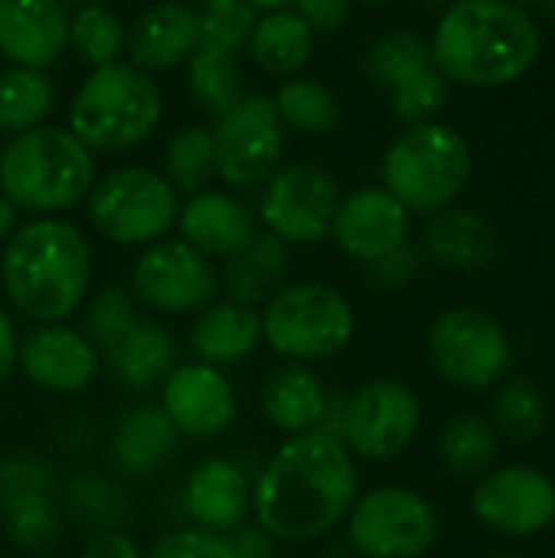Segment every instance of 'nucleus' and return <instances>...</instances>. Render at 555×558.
I'll list each match as a JSON object with an SVG mask.
<instances>
[{
    "mask_svg": "<svg viewBox=\"0 0 555 558\" xmlns=\"http://www.w3.org/2000/svg\"><path fill=\"white\" fill-rule=\"evenodd\" d=\"M26 494H56V477L46 461L39 458H10L0 461V510L10 500Z\"/></svg>",
    "mask_w": 555,
    "mask_h": 558,
    "instance_id": "42",
    "label": "nucleus"
},
{
    "mask_svg": "<svg viewBox=\"0 0 555 558\" xmlns=\"http://www.w3.org/2000/svg\"><path fill=\"white\" fill-rule=\"evenodd\" d=\"M553 255H555V252H553Z\"/></svg>",
    "mask_w": 555,
    "mask_h": 558,
    "instance_id": "53",
    "label": "nucleus"
},
{
    "mask_svg": "<svg viewBox=\"0 0 555 558\" xmlns=\"http://www.w3.org/2000/svg\"><path fill=\"white\" fill-rule=\"evenodd\" d=\"M16 366L39 389L82 392L98 373V353L79 330L43 324L16 343Z\"/></svg>",
    "mask_w": 555,
    "mask_h": 558,
    "instance_id": "17",
    "label": "nucleus"
},
{
    "mask_svg": "<svg viewBox=\"0 0 555 558\" xmlns=\"http://www.w3.org/2000/svg\"><path fill=\"white\" fill-rule=\"evenodd\" d=\"M353 330L350 301L321 281L281 288L262 314V337L288 363L330 360L353 340Z\"/></svg>",
    "mask_w": 555,
    "mask_h": 558,
    "instance_id": "7",
    "label": "nucleus"
},
{
    "mask_svg": "<svg viewBox=\"0 0 555 558\" xmlns=\"http://www.w3.org/2000/svg\"><path fill=\"white\" fill-rule=\"evenodd\" d=\"M69 500L75 507V513L82 517H98V520H111L118 513V490L105 481H75L69 490Z\"/></svg>",
    "mask_w": 555,
    "mask_h": 558,
    "instance_id": "44",
    "label": "nucleus"
},
{
    "mask_svg": "<svg viewBox=\"0 0 555 558\" xmlns=\"http://www.w3.org/2000/svg\"><path fill=\"white\" fill-rule=\"evenodd\" d=\"M69 43L75 46L79 59L101 69V65L118 62V56L128 43V29L114 10L88 3L69 16Z\"/></svg>",
    "mask_w": 555,
    "mask_h": 558,
    "instance_id": "37",
    "label": "nucleus"
},
{
    "mask_svg": "<svg viewBox=\"0 0 555 558\" xmlns=\"http://www.w3.org/2000/svg\"><path fill=\"white\" fill-rule=\"evenodd\" d=\"M429 255L445 268L478 271L500 258L497 226L474 209H442L425 229Z\"/></svg>",
    "mask_w": 555,
    "mask_h": 558,
    "instance_id": "23",
    "label": "nucleus"
},
{
    "mask_svg": "<svg viewBox=\"0 0 555 558\" xmlns=\"http://www.w3.org/2000/svg\"><path fill=\"white\" fill-rule=\"evenodd\" d=\"M432 65H435L432 46L412 29H389V33L376 36L363 56V72L386 95H393L399 85L412 82L415 75H422Z\"/></svg>",
    "mask_w": 555,
    "mask_h": 558,
    "instance_id": "30",
    "label": "nucleus"
},
{
    "mask_svg": "<svg viewBox=\"0 0 555 558\" xmlns=\"http://www.w3.org/2000/svg\"><path fill=\"white\" fill-rule=\"evenodd\" d=\"M236 558H275V543L258 526H239L229 539Z\"/></svg>",
    "mask_w": 555,
    "mask_h": 558,
    "instance_id": "47",
    "label": "nucleus"
},
{
    "mask_svg": "<svg viewBox=\"0 0 555 558\" xmlns=\"http://www.w3.org/2000/svg\"><path fill=\"white\" fill-rule=\"evenodd\" d=\"M3 288L20 314L59 324L82 304L92 281V248L65 219H33L16 229L0 262Z\"/></svg>",
    "mask_w": 555,
    "mask_h": 558,
    "instance_id": "3",
    "label": "nucleus"
},
{
    "mask_svg": "<svg viewBox=\"0 0 555 558\" xmlns=\"http://www.w3.org/2000/svg\"><path fill=\"white\" fill-rule=\"evenodd\" d=\"M500 558H523V556H500Z\"/></svg>",
    "mask_w": 555,
    "mask_h": 558,
    "instance_id": "52",
    "label": "nucleus"
},
{
    "mask_svg": "<svg viewBox=\"0 0 555 558\" xmlns=\"http://www.w3.org/2000/svg\"><path fill=\"white\" fill-rule=\"evenodd\" d=\"M164 111L157 82L131 62L95 69L72 98L69 131L88 150H131L150 137Z\"/></svg>",
    "mask_w": 555,
    "mask_h": 558,
    "instance_id": "5",
    "label": "nucleus"
},
{
    "mask_svg": "<svg viewBox=\"0 0 555 558\" xmlns=\"http://www.w3.org/2000/svg\"><path fill=\"white\" fill-rule=\"evenodd\" d=\"M183 242L203 252L206 258H229L252 239V216L239 199L219 190L193 193L177 213Z\"/></svg>",
    "mask_w": 555,
    "mask_h": 558,
    "instance_id": "22",
    "label": "nucleus"
},
{
    "mask_svg": "<svg viewBox=\"0 0 555 558\" xmlns=\"http://www.w3.org/2000/svg\"><path fill=\"white\" fill-rule=\"evenodd\" d=\"M164 163H167V183L173 190L203 193V186L216 173V141H213V128L190 124V128L177 131L170 137V144H167Z\"/></svg>",
    "mask_w": 555,
    "mask_h": 558,
    "instance_id": "36",
    "label": "nucleus"
},
{
    "mask_svg": "<svg viewBox=\"0 0 555 558\" xmlns=\"http://www.w3.org/2000/svg\"><path fill=\"white\" fill-rule=\"evenodd\" d=\"M314 49V29L294 7H272L258 13V23L249 36L252 62L268 75H294Z\"/></svg>",
    "mask_w": 555,
    "mask_h": 558,
    "instance_id": "28",
    "label": "nucleus"
},
{
    "mask_svg": "<svg viewBox=\"0 0 555 558\" xmlns=\"http://www.w3.org/2000/svg\"><path fill=\"white\" fill-rule=\"evenodd\" d=\"M0 517L7 520V533L13 543L26 549H46L59 539V510L52 494H26L20 500H10Z\"/></svg>",
    "mask_w": 555,
    "mask_h": 558,
    "instance_id": "39",
    "label": "nucleus"
},
{
    "mask_svg": "<svg viewBox=\"0 0 555 558\" xmlns=\"http://www.w3.org/2000/svg\"><path fill=\"white\" fill-rule=\"evenodd\" d=\"M294 10L304 16V23L311 29H324V33H334L350 20V3H343V0H311Z\"/></svg>",
    "mask_w": 555,
    "mask_h": 558,
    "instance_id": "46",
    "label": "nucleus"
},
{
    "mask_svg": "<svg viewBox=\"0 0 555 558\" xmlns=\"http://www.w3.org/2000/svg\"><path fill=\"white\" fill-rule=\"evenodd\" d=\"M216 173L229 186H252L275 177L285 150V124L268 95H245L216 128Z\"/></svg>",
    "mask_w": 555,
    "mask_h": 558,
    "instance_id": "13",
    "label": "nucleus"
},
{
    "mask_svg": "<svg viewBox=\"0 0 555 558\" xmlns=\"http://www.w3.org/2000/svg\"><path fill=\"white\" fill-rule=\"evenodd\" d=\"M288 248L272 232H252V239L226 258V294L232 304L255 307L272 301L285 288Z\"/></svg>",
    "mask_w": 555,
    "mask_h": 558,
    "instance_id": "26",
    "label": "nucleus"
},
{
    "mask_svg": "<svg viewBox=\"0 0 555 558\" xmlns=\"http://www.w3.org/2000/svg\"><path fill=\"white\" fill-rule=\"evenodd\" d=\"M533 10H536V13H543V16H550V20H555V0H543V3H533Z\"/></svg>",
    "mask_w": 555,
    "mask_h": 558,
    "instance_id": "51",
    "label": "nucleus"
},
{
    "mask_svg": "<svg viewBox=\"0 0 555 558\" xmlns=\"http://www.w3.org/2000/svg\"><path fill=\"white\" fill-rule=\"evenodd\" d=\"M448 98V78L438 72V65L425 69L422 75H415L412 82L399 85L393 95H389V105H393V114L406 124H425Z\"/></svg>",
    "mask_w": 555,
    "mask_h": 558,
    "instance_id": "41",
    "label": "nucleus"
},
{
    "mask_svg": "<svg viewBox=\"0 0 555 558\" xmlns=\"http://www.w3.org/2000/svg\"><path fill=\"white\" fill-rule=\"evenodd\" d=\"M177 432L193 438H216L229 428L236 415V392L229 379L206 363L173 366L164 379V405Z\"/></svg>",
    "mask_w": 555,
    "mask_h": 558,
    "instance_id": "18",
    "label": "nucleus"
},
{
    "mask_svg": "<svg viewBox=\"0 0 555 558\" xmlns=\"http://www.w3.org/2000/svg\"><path fill=\"white\" fill-rule=\"evenodd\" d=\"M357 504L350 451L330 432L294 435L275 451L252 490L258 530L272 539L307 543L330 533Z\"/></svg>",
    "mask_w": 555,
    "mask_h": 558,
    "instance_id": "1",
    "label": "nucleus"
},
{
    "mask_svg": "<svg viewBox=\"0 0 555 558\" xmlns=\"http://www.w3.org/2000/svg\"><path fill=\"white\" fill-rule=\"evenodd\" d=\"M56 101V88L46 72L7 69L0 72V131L26 134L39 128Z\"/></svg>",
    "mask_w": 555,
    "mask_h": 558,
    "instance_id": "34",
    "label": "nucleus"
},
{
    "mask_svg": "<svg viewBox=\"0 0 555 558\" xmlns=\"http://www.w3.org/2000/svg\"><path fill=\"white\" fill-rule=\"evenodd\" d=\"M340 190L330 170L317 163L281 167L262 196V219L268 232L291 245L324 242L334 229Z\"/></svg>",
    "mask_w": 555,
    "mask_h": 558,
    "instance_id": "12",
    "label": "nucleus"
},
{
    "mask_svg": "<svg viewBox=\"0 0 555 558\" xmlns=\"http://www.w3.org/2000/svg\"><path fill=\"white\" fill-rule=\"evenodd\" d=\"M415 271H419V252L402 245L399 252H393V255H386L379 262H370L366 265V281L376 284L379 291H389V288L406 284Z\"/></svg>",
    "mask_w": 555,
    "mask_h": 558,
    "instance_id": "45",
    "label": "nucleus"
},
{
    "mask_svg": "<svg viewBox=\"0 0 555 558\" xmlns=\"http://www.w3.org/2000/svg\"><path fill=\"white\" fill-rule=\"evenodd\" d=\"M147 558H236L226 536L206 530H173L154 543Z\"/></svg>",
    "mask_w": 555,
    "mask_h": 558,
    "instance_id": "43",
    "label": "nucleus"
},
{
    "mask_svg": "<svg viewBox=\"0 0 555 558\" xmlns=\"http://www.w3.org/2000/svg\"><path fill=\"white\" fill-rule=\"evenodd\" d=\"M422 425L419 396L399 379H376L353 392L340 415V445L366 461H393Z\"/></svg>",
    "mask_w": 555,
    "mask_h": 558,
    "instance_id": "11",
    "label": "nucleus"
},
{
    "mask_svg": "<svg viewBox=\"0 0 555 558\" xmlns=\"http://www.w3.org/2000/svg\"><path fill=\"white\" fill-rule=\"evenodd\" d=\"M196 23H200V46L236 56L242 46H249V36L258 23V10L236 0H209L196 10Z\"/></svg>",
    "mask_w": 555,
    "mask_h": 558,
    "instance_id": "38",
    "label": "nucleus"
},
{
    "mask_svg": "<svg viewBox=\"0 0 555 558\" xmlns=\"http://www.w3.org/2000/svg\"><path fill=\"white\" fill-rule=\"evenodd\" d=\"M79 558H141L137 553V546L128 539V536H121V533H98L85 549H82V556Z\"/></svg>",
    "mask_w": 555,
    "mask_h": 558,
    "instance_id": "48",
    "label": "nucleus"
},
{
    "mask_svg": "<svg viewBox=\"0 0 555 558\" xmlns=\"http://www.w3.org/2000/svg\"><path fill=\"white\" fill-rule=\"evenodd\" d=\"M550 418L546 392L530 376H514L500 386L494 399V432L514 445H530L543 435Z\"/></svg>",
    "mask_w": 555,
    "mask_h": 558,
    "instance_id": "32",
    "label": "nucleus"
},
{
    "mask_svg": "<svg viewBox=\"0 0 555 558\" xmlns=\"http://www.w3.org/2000/svg\"><path fill=\"white\" fill-rule=\"evenodd\" d=\"M471 510L500 536H536L555 520V484L533 468H500L481 477Z\"/></svg>",
    "mask_w": 555,
    "mask_h": 558,
    "instance_id": "15",
    "label": "nucleus"
},
{
    "mask_svg": "<svg viewBox=\"0 0 555 558\" xmlns=\"http://www.w3.org/2000/svg\"><path fill=\"white\" fill-rule=\"evenodd\" d=\"M128 56L131 65L141 72L170 69L190 59L200 46V23L196 10L186 3H157L147 7L134 26L128 29Z\"/></svg>",
    "mask_w": 555,
    "mask_h": 558,
    "instance_id": "21",
    "label": "nucleus"
},
{
    "mask_svg": "<svg viewBox=\"0 0 555 558\" xmlns=\"http://www.w3.org/2000/svg\"><path fill=\"white\" fill-rule=\"evenodd\" d=\"M16 330H13V324H10V317L0 311V383L13 373V366H16Z\"/></svg>",
    "mask_w": 555,
    "mask_h": 558,
    "instance_id": "49",
    "label": "nucleus"
},
{
    "mask_svg": "<svg viewBox=\"0 0 555 558\" xmlns=\"http://www.w3.org/2000/svg\"><path fill=\"white\" fill-rule=\"evenodd\" d=\"M13 229H16V209L0 196V242H3V239L10 242Z\"/></svg>",
    "mask_w": 555,
    "mask_h": 558,
    "instance_id": "50",
    "label": "nucleus"
},
{
    "mask_svg": "<svg viewBox=\"0 0 555 558\" xmlns=\"http://www.w3.org/2000/svg\"><path fill=\"white\" fill-rule=\"evenodd\" d=\"M432 59L445 78L461 85H507L533 69L543 29L527 7L504 0H461L435 26Z\"/></svg>",
    "mask_w": 555,
    "mask_h": 558,
    "instance_id": "2",
    "label": "nucleus"
},
{
    "mask_svg": "<svg viewBox=\"0 0 555 558\" xmlns=\"http://www.w3.org/2000/svg\"><path fill=\"white\" fill-rule=\"evenodd\" d=\"M429 356L435 369L464 389H487L507 376L514 363L510 333L478 307H451L429 330Z\"/></svg>",
    "mask_w": 555,
    "mask_h": 558,
    "instance_id": "9",
    "label": "nucleus"
},
{
    "mask_svg": "<svg viewBox=\"0 0 555 558\" xmlns=\"http://www.w3.org/2000/svg\"><path fill=\"white\" fill-rule=\"evenodd\" d=\"M442 458L455 477H484L497 458V432L484 415H458L442 432Z\"/></svg>",
    "mask_w": 555,
    "mask_h": 558,
    "instance_id": "35",
    "label": "nucleus"
},
{
    "mask_svg": "<svg viewBox=\"0 0 555 558\" xmlns=\"http://www.w3.org/2000/svg\"><path fill=\"white\" fill-rule=\"evenodd\" d=\"M134 298L154 311L186 314L206 311L219 291V275L213 258L186 245L183 239H160L141 252L131 268Z\"/></svg>",
    "mask_w": 555,
    "mask_h": 558,
    "instance_id": "14",
    "label": "nucleus"
},
{
    "mask_svg": "<svg viewBox=\"0 0 555 558\" xmlns=\"http://www.w3.org/2000/svg\"><path fill=\"white\" fill-rule=\"evenodd\" d=\"M262 412L265 418L294 435L317 432L327 415V392L317 373L301 363H285L272 369L262 383Z\"/></svg>",
    "mask_w": 555,
    "mask_h": 558,
    "instance_id": "24",
    "label": "nucleus"
},
{
    "mask_svg": "<svg viewBox=\"0 0 555 558\" xmlns=\"http://www.w3.org/2000/svg\"><path fill=\"white\" fill-rule=\"evenodd\" d=\"M183 500H186L190 520L200 523L196 530L222 536L245 523V517L252 510V487H249L245 474L239 471V464H232L226 458H206L186 477Z\"/></svg>",
    "mask_w": 555,
    "mask_h": 558,
    "instance_id": "20",
    "label": "nucleus"
},
{
    "mask_svg": "<svg viewBox=\"0 0 555 558\" xmlns=\"http://www.w3.org/2000/svg\"><path fill=\"white\" fill-rule=\"evenodd\" d=\"M468 177L471 147L461 131L442 121L402 131L383 157V190L415 213H442L461 196Z\"/></svg>",
    "mask_w": 555,
    "mask_h": 558,
    "instance_id": "6",
    "label": "nucleus"
},
{
    "mask_svg": "<svg viewBox=\"0 0 555 558\" xmlns=\"http://www.w3.org/2000/svg\"><path fill=\"white\" fill-rule=\"evenodd\" d=\"M435 507L409 487H376L350 510V546L363 558H422L438 543Z\"/></svg>",
    "mask_w": 555,
    "mask_h": 558,
    "instance_id": "10",
    "label": "nucleus"
},
{
    "mask_svg": "<svg viewBox=\"0 0 555 558\" xmlns=\"http://www.w3.org/2000/svg\"><path fill=\"white\" fill-rule=\"evenodd\" d=\"M330 235L350 258L370 265L406 245L409 209L383 186H366L340 199Z\"/></svg>",
    "mask_w": 555,
    "mask_h": 558,
    "instance_id": "16",
    "label": "nucleus"
},
{
    "mask_svg": "<svg viewBox=\"0 0 555 558\" xmlns=\"http://www.w3.org/2000/svg\"><path fill=\"white\" fill-rule=\"evenodd\" d=\"M177 190L147 167H118L88 193V216L95 229L118 245L160 242V235L177 222Z\"/></svg>",
    "mask_w": 555,
    "mask_h": 558,
    "instance_id": "8",
    "label": "nucleus"
},
{
    "mask_svg": "<svg viewBox=\"0 0 555 558\" xmlns=\"http://www.w3.org/2000/svg\"><path fill=\"white\" fill-rule=\"evenodd\" d=\"M177 435L180 432L160 405H137L114 425L111 461L131 477H150L173 458Z\"/></svg>",
    "mask_w": 555,
    "mask_h": 558,
    "instance_id": "25",
    "label": "nucleus"
},
{
    "mask_svg": "<svg viewBox=\"0 0 555 558\" xmlns=\"http://www.w3.org/2000/svg\"><path fill=\"white\" fill-rule=\"evenodd\" d=\"M186 88H190V98L219 121L226 111H232L245 98L239 59L222 49L196 46V52L186 62Z\"/></svg>",
    "mask_w": 555,
    "mask_h": 558,
    "instance_id": "31",
    "label": "nucleus"
},
{
    "mask_svg": "<svg viewBox=\"0 0 555 558\" xmlns=\"http://www.w3.org/2000/svg\"><path fill=\"white\" fill-rule=\"evenodd\" d=\"M95 186L92 150L65 128L16 134L0 154V193L13 209L59 213L82 203Z\"/></svg>",
    "mask_w": 555,
    "mask_h": 558,
    "instance_id": "4",
    "label": "nucleus"
},
{
    "mask_svg": "<svg viewBox=\"0 0 555 558\" xmlns=\"http://www.w3.org/2000/svg\"><path fill=\"white\" fill-rule=\"evenodd\" d=\"M272 101L281 124L298 134H330L340 124V101L317 78H288Z\"/></svg>",
    "mask_w": 555,
    "mask_h": 558,
    "instance_id": "33",
    "label": "nucleus"
},
{
    "mask_svg": "<svg viewBox=\"0 0 555 558\" xmlns=\"http://www.w3.org/2000/svg\"><path fill=\"white\" fill-rule=\"evenodd\" d=\"M69 43V13L52 0H0V52L16 69L43 72Z\"/></svg>",
    "mask_w": 555,
    "mask_h": 558,
    "instance_id": "19",
    "label": "nucleus"
},
{
    "mask_svg": "<svg viewBox=\"0 0 555 558\" xmlns=\"http://www.w3.org/2000/svg\"><path fill=\"white\" fill-rule=\"evenodd\" d=\"M134 301L124 288H105L88 307H85V340L101 350L105 356L124 340V333L134 327Z\"/></svg>",
    "mask_w": 555,
    "mask_h": 558,
    "instance_id": "40",
    "label": "nucleus"
},
{
    "mask_svg": "<svg viewBox=\"0 0 555 558\" xmlns=\"http://www.w3.org/2000/svg\"><path fill=\"white\" fill-rule=\"evenodd\" d=\"M108 366L128 389H150L173 373L177 347L160 324L134 320L124 340L108 353Z\"/></svg>",
    "mask_w": 555,
    "mask_h": 558,
    "instance_id": "29",
    "label": "nucleus"
},
{
    "mask_svg": "<svg viewBox=\"0 0 555 558\" xmlns=\"http://www.w3.org/2000/svg\"><path fill=\"white\" fill-rule=\"evenodd\" d=\"M190 343L206 366L236 363L262 343V314L232 301L209 304L206 311H200L190 330Z\"/></svg>",
    "mask_w": 555,
    "mask_h": 558,
    "instance_id": "27",
    "label": "nucleus"
}]
</instances>
